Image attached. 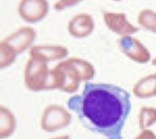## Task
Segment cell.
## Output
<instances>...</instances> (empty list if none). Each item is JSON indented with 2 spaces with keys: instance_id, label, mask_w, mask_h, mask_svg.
I'll return each instance as SVG.
<instances>
[{
  "instance_id": "cell-4",
  "label": "cell",
  "mask_w": 156,
  "mask_h": 139,
  "mask_svg": "<svg viewBox=\"0 0 156 139\" xmlns=\"http://www.w3.org/2000/svg\"><path fill=\"white\" fill-rule=\"evenodd\" d=\"M103 17L107 27L121 37L133 35L139 31V28L130 23L122 12H106Z\"/></svg>"
},
{
  "instance_id": "cell-8",
  "label": "cell",
  "mask_w": 156,
  "mask_h": 139,
  "mask_svg": "<svg viewBox=\"0 0 156 139\" xmlns=\"http://www.w3.org/2000/svg\"><path fill=\"white\" fill-rule=\"evenodd\" d=\"M156 123V108L144 107L141 109L139 115L140 127L146 130Z\"/></svg>"
},
{
  "instance_id": "cell-2",
  "label": "cell",
  "mask_w": 156,
  "mask_h": 139,
  "mask_svg": "<svg viewBox=\"0 0 156 139\" xmlns=\"http://www.w3.org/2000/svg\"><path fill=\"white\" fill-rule=\"evenodd\" d=\"M118 43L122 51L133 61L139 64H146L151 61V56L149 49L131 35L122 36Z\"/></svg>"
},
{
  "instance_id": "cell-7",
  "label": "cell",
  "mask_w": 156,
  "mask_h": 139,
  "mask_svg": "<svg viewBox=\"0 0 156 139\" xmlns=\"http://www.w3.org/2000/svg\"><path fill=\"white\" fill-rule=\"evenodd\" d=\"M137 21L144 30L156 34V11L151 9H144L139 13Z\"/></svg>"
},
{
  "instance_id": "cell-6",
  "label": "cell",
  "mask_w": 156,
  "mask_h": 139,
  "mask_svg": "<svg viewBox=\"0 0 156 139\" xmlns=\"http://www.w3.org/2000/svg\"><path fill=\"white\" fill-rule=\"evenodd\" d=\"M134 93L142 99L156 97V72L139 80L134 87Z\"/></svg>"
},
{
  "instance_id": "cell-5",
  "label": "cell",
  "mask_w": 156,
  "mask_h": 139,
  "mask_svg": "<svg viewBox=\"0 0 156 139\" xmlns=\"http://www.w3.org/2000/svg\"><path fill=\"white\" fill-rule=\"evenodd\" d=\"M94 30V21L92 17L87 14L75 16L69 21L68 31L76 37H84L89 35Z\"/></svg>"
},
{
  "instance_id": "cell-11",
  "label": "cell",
  "mask_w": 156,
  "mask_h": 139,
  "mask_svg": "<svg viewBox=\"0 0 156 139\" xmlns=\"http://www.w3.org/2000/svg\"><path fill=\"white\" fill-rule=\"evenodd\" d=\"M114 1H116V2H119V1H121V0H114Z\"/></svg>"
},
{
  "instance_id": "cell-10",
  "label": "cell",
  "mask_w": 156,
  "mask_h": 139,
  "mask_svg": "<svg viewBox=\"0 0 156 139\" xmlns=\"http://www.w3.org/2000/svg\"><path fill=\"white\" fill-rule=\"evenodd\" d=\"M152 65L156 68V56L152 60Z\"/></svg>"
},
{
  "instance_id": "cell-3",
  "label": "cell",
  "mask_w": 156,
  "mask_h": 139,
  "mask_svg": "<svg viewBox=\"0 0 156 139\" xmlns=\"http://www.w3.org/2000/svg\"><path fill=\"white\" fill-rule=\"evenodd\" d=\"M49 9L46 0H21L18 5L20 16L25 21L36 23L43 19Z\"/></svg>"
},
{
  "instance_id": "cell-1",
  "label": "cell",
  "mask_w": 156,
  "mask_h": 139,
  "mask_svg": "<svg viewBox=\"0 0 156 139\" xmlns=\"http://www.w3.org/2000/svg\"><path fill=\"white\" fill-rule=\"evenodd\" d=\"M87 129L108 139H123L122 130L131 112V96L113 84L86 83L81 94L67 103Z\"/></svg>"
},
{
  "instance_id": "cell-9",
  "label": "cell",
  "mask_w": 156,
  "mask_h": 139,
  "mask_svg": "<svg viewBox=\"0 0 156 139\" xmlns=\"http://www.w3.org/2000/svg\"><path fill=\"white\" fill-rule=\"evenodd\" d=\"M81 1L83 0H59L55 4L54 7L57 11H60L67 7L74 6L80 3Z\"/></svg>"
}]
</instances>
